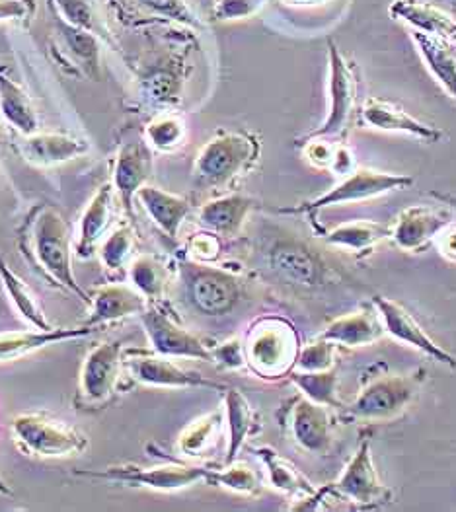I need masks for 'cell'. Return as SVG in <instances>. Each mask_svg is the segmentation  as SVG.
Returning <instances> with one entry per match:
<instances>
[{"mask_svg":"<svg viewBox=\"0 0 456 512\" xmlns=\"http://www.w3.org/2000/svg\"><path fill=\"white\" fill-rule=\"evenodd\" d=\"M262 143L254 133L219 131L199 148L193 162V185L199 191H225L254 170Z\"/></svg>","mask_w":456,"mask_h":512,"instance_id":"cell-3","label":"cell"},{"mask_svg":"<svg viewBox=\"0 0 456 512\" xmlns=\"http://www.w3.org/2000/svg\"><path fill=\"white\" fill-rule=\"evenodd\" d=\"M22 248L51 283L90 304V296L78 285L73 273L75 248L71 226L57 209L38 205L30 213L22 232Z\"/></svg>","mask_w":456,"mask_h":512,"instance_id":"cell-2","label":"cell"},{"mask_svg":"<svg viewBox=\"0 0 456 512\" xmlns=\"http://www.w3.org/2000/svg\"><path fill=\"white\" fill-rule=\"evenodd\" d=\"M267 2L269 0H217L213 8V18L221 22L246 20L266 8Z\"/></svg>","mask_w":456,"mask_h":512,"instance_id":"cell-45","label":"cell"},{"mask_svg":"<svg viewBox=\"0 0 456 512\" xmlns=\"http://www.w3.org/2000/svg\"><path fill=\"white\" fill-rule=\"evenodd\" d=\"M225 423L228 429V446L225 464L236 460L250 437L260 431V417L252 403L236 388H225Z\"/></svg>","mask_w":456,"mask_h":512,"instance_id":"cell-32","label":"cell"},{"mask_svg":"<svg viewBox=\"0 0 456 512\" xmlns=\"http://www.w3.org/2000/svg\"><path fill=\"white\" fill-rule=\"evenodd\" d=\"M289 382L312 402L326 405V407H340L342 403L338 400V368L318 370V372H303L293 370L289 376Z\"/></svg>","mask_w":456,"mask_h":512,"instance_id":"cell-38","label":"cell"},{"mask_svg":"<svg viewBox=\"0 0 456 512\" xmlns=\"http://www.w3.org/2000/svg\"><path fill=\"white\" fill-rule=\"evenodd\" d=\"M254 454L266 466L267 479H269V485L273 489H277L281 493H287V495H295L297 499H304V497L312 495L318 489L289 460L281 458L273 448L260 446V448L254 450Z\"/></svg>","mask_w":456,"mask_h":512,"instance_id":"cell-35","label":"cell"},{"mask_svg":"<svg viewBox=\"0 0 456 512\" xmlns=\"http://www.w3.org/2000/svg\"><path fill=\"white\" fill-rule=\"evenodd\" d=\"M431 2L456 18V0H431Z\"/></svg>","mask_w":456,"mask_h":512,"instance_id":"cell-54","label":"cell"},{"mask_svg":"<svg viewBox=\"0 0 456 512\" xmlns=\"http://www.w3.org/2000/svg\"><path fill=\"white\" fill-rule=\"evenodd\" d=\"M328 100L330 104L324 121L304 139L345 143L359 106V73L355 63L343 55L332 39H328Z\"/></svg>","mask_w":456,"mask_h":512,"instance_id":"cell-7","label":"cell"},{"mask_svg":"<svg viewBox=\"0 0 456 512\" xmlns=\"http://www.w3.org/2000/svg\"><path fill=\"white\" fill-rule=\"evenodd\" d=\"M211 468L205 466H188V464H162L152 468L139 466H115L106 470H80L76 477L102 479L110 483H123L127 487H143L152 491L172 493L191 487L199 481H207Z\"/></svg>","mask_w":456,"mask_h":512,"instance_id":"cell-13","label":"cell"},{"mask_svg":"<svg viewBox=\"0 0 456 512\" xmlns=\"http://www.w3.org/2000/svg\"><path fill=\"white\" fill-rule=\"evenodd\" d=\"M129 283L149 302H162L170 285V267L151 254L133 257L129 263Z\"/></svg>","mask_w":456,"mask_h":512,"instance_id":"cell-37","label":"cell"},{"mask_svg":"<svg viewBox=\"0 0 456 512\" xmlns=\"http://www.w3.org/2000/svg\"><path fill=\"white\" fill-rule=\"evenodd\" d=\"M0 495H12L10 485L4 481V477L0 476Z\"/></svg>","mask_w":456,"mask_h":512,"instance_id":"cell-55","label":"cell"},{"mask_svg":"<svg viewBox=\"0 0 456 512\" xmlns=\"http://www.w3.org/2000/svg\"><path fill=\"white\" fill-rule=\"evenodd\" d=\"M334 359H336V345L328 339L316 337L314 341H310V343L301 347L293 370H303V372L328 370V368L336 366L334 365Z\"/></svg>","mask_w":456,"mask_h":512,"instance_id":"cell-44","label":"cell"},{"mask_svg":"<svg viewBox=\"0 0 456 512\" xmlns=\"http://www.w3.org/2000/svg\"><path fill=\"white\" fill-rule=\"evenodd\" d=\"M149 300L131 285H104L90 294V314L82 326L98 330L100 326L139 316Z\"/></svg>","mask_w":456,"mask_h":512,"instance_id":"cell-24","label":"cell"},{"mask_svg":"<svg viewBox=\"0 0 456 512\" xmlns=\"http://www.w3.org/2000/svg\"><path fill=\"white\" fill-rule=\"evenodd\" d=\"M361 121L377 131H386V133H404L410 135L423 143H437L443 137V131H439L433 125H427L414 117L412 113L402 110L400 106L382 100V98H369L361 106Z\"/></svg>","mask_w":456,"mask_h":512,"instance_id":"cell-23","label":"cell"},{"mask_svg":"<svg viewBox=\"0 0 456 512\" xmlns=\"http://www.w3.org/2000/svg\"><path fill=\"white\" fill-rule=\"evenodd\" d=\"M384 333L377 308H363L334 320L318 337L332 341L336 347H363L377 343Z\"/></svg>","mask_w":456,"mask_h":512,"instance_id":"cell-29","label":"cell"},{"mask_svg":"<svg viewBox=\"0 0 456 512\" xmlns=\"http://www.w3.org/2000/svg\"><path fill=\"white\" fill-rule=\"evenodd\" d=\"M135 250V232L131 224H119L108 232L98 248V256L108 271H119L127 265Z\"/></svg>","mask_w":456,"mask_h":512,"instance_id":"cell-42","label":"cell"},{"mask_svg":"<svg viewBox=\"0 0 456 512\" xmlns=\"http://www.w3.org/2000/svg\"><path fill=\"white\" fill-rule=\"evenodd\" d=\"M125 339H115L94 347L80 366L78 400L84 409L102 407L112 400L123 370Z\"/></svg>","mask_w":456,"mask_h":512,"instance_id":"cell-14","label":"cell"},{"mask_svg":"<svg viewBox=\"0 0 456 512\" xmlns=\"http://www.w3.org/2000/svg\"><path fill=\"white\" fill-rule=\"evenodd\" d=\"M154 170L152 148L147 141H129L123 143L115 154L112 185L115 195L119 197L125 213L133 215V199L137 191L147 185Z\"/></svg>","mask_w":456,"mask_h":512,"instance_id":"cell-20","label":"cell"},{"mask_svg":"<svg viewBox=\"0 0 456 512\" xmlns=\"http://www.w3.org/2000/svg\"><path fill=\"white\" fill-rule=\"evenodd\" d=\"M139 320L156 355L213 363L211 347L191 331L182 328L178 320L162 306V302H149V306L139 314Z\"/></svg>","mask_w":456,"mask_h":512,"instance_id":"cell-12","label":"cell"},{"mask_svg":"<svg viewBox=\"0 0 456 512\" xmlns=\"http://www.w3.org/2000/svg\"><path fill=\"white\" fill-rule=\"evenodd\" d=\"M318 234L328 246L342 248L353 256H363L373 254V250L379 244L390 240L392 224H384L377 220H349L334 228L318 226Z\"/></svg>","mask_w":456,"mask_h":512,"instance_id":"cell-27","label":"cell"},{"mask_svg":"<svg viewBox=\"0 0 456 512\" xmlns=\"http://www.w3.org/2000/svg\"><path fill=\"white\" fill-rule=\"evenodd\" d=\"M330 487L334 497L347 499L359 509H380L392 501V491L380 481L375 470L369 437L361 440L342 476Z\"/></svg>","mask_w":456,"mask_h":512,"instance_id":"cell-15","label":"cell"},{"mask_svg":"<svg viewBox=\"0 0 456 512\" xmlns=\"http://www.w3.org/2000/svg\"><path fill=\"white\" fill-rule=\"evenodd\" d=\"M427 372L379 374L365 382L355 400L343 407V419L353 423H388L404 415L418 400Z\"/></svg>","mask_w":456,"mask_h":512,"instance_id":"cell-4","label":"cell"},{"mask_svg":"<svg viewBox=\"0 0 456 512\" xmlns=\"http://www.w3.org/2000/svg\"><path fill=\"white\" fill-rule=\"evenodd\" d=\"M390 16L408 24L412 30H418L429 36L456 37V18L435 6L433 2L419 0H394L390 4Z\"/></svg>","mask_w":456,"mask_h":512,"instance_id":"cell-31","label":"cell"},{"mask_svg":"<svg viewBox=\"0 0 456 512\" xmlns=\"http://www.w3.org/2000/svg\"><path fill=\"white\" fill-rule=\"evenodd\" d=\"M244 349L248 368L256 376L279 380L293 372L301 351V339L289 320L266 316L252 324Z\"/></svg>","mask_w":456,"mask_h":512,"instance_id":"cell-5","label":"cell"},{"mask_svg":"<svg viewBox=\"0 0 456 512\" xmlns=\"http://www.w3.org/2000/svg\"><path fill=\"white\" fill-rule=\"evenodd\" d=\"M258 257L269 279L301 293L322 291L340 277V269L314 244L285 230L264 236Z\"/></svg>","mask_w":456,"mask_h":512,"instance_id":"cell-1","label":"cell"},{"mask_svg":"<svg viewBox=\"0 0 456 512\" xmlns=\"http://www.w3.org/2000/svg\"><path fill=\"white\" fill-rule=\"evenodd\" d=\"M373 306L377 308L382 326L392 339L418 349L435 363H441L451 370H456L455 355H451L447 349L437 345L431 339V335L419 326L418 320L400 302L377 294V296H373Z\"/></svg>","mask_w":456,"mask_h":512,"instance_id":"cell-18","label":"cell"},{"mask_svg":"<svg viewBox=\"0 0 456 512\" xmlns=\"http://www.w3.org/2000/svg\"><path fill=\"white\" fill-rule=\"evenodd\" d=\"M12 437L34 458H71L86 450L88 439L73 427L41 413H22L12 421Z\"/></svg>","mask_w":456,"mask_h":512,"instance_id":"cell-10","label":"cell"},{"mask_svg":"<svg viewBox=\"0 0 456 512\" xmlns=\"http://www.w3.org/2000/svg\"><path fill=\"white\" fill-rule=\"evenodd\" d=\"M287 435L310 456H328L334 448V423L326 405L312 402L303 394L283 403L277 413Z\"/></svg>","mask_w":456,"mask_h":512,"instance_id":"cell-11","label":"cell"},{"mask_svg":"<svg viewBox=\"0 0 456 512\" xmlns=\"http://www.w3.org/2000/svg\"><path fill=\"white\" fill-rule=\"evenodd\" d=\"M16 150L28 164L36 168H53L86 154L90 145L67 133H51L39 129L32 135L16 133Z\"/></svg>","mask_w":456,"mask_h":512,"instance_id":"cell-21","label":"cell"},{"mask_svg":"<svg viewBox=\"0 0 456 512\" xmlns=\"http://www.w3.org/2000/svg\"><path fill=\"white\" fill-rule=\"evenodd\" d=\"M114 197V185L104 183L88 201L78 224V240L75 242V256L78 259H90L94 256L104 238L108 236L112 226Z\"/></svg>","mask_w":456,"mask_h":512,"instance_id":"cell-25","label":"cell"},{"mask_svg":"<svg viewBox=\"0 0 456 512\" xmlns=\"http://www.w3.org/2000/svg\"><path fill=\"white\" fill-rule=\"evenodd\" d=\"M410 36L418 47L427 71L456 102V49L451 45V39L429 36L418 30H410Z\"/></svg>","mask_w":456,"mask_h":512,"instance_id":"cell-34","label":"cell"},{"mask_svg":"<svg viewBox=\"0 0 456 512\" xmlns=\"http://www.w3.org/2000/svg\"><path fill=\"white\" fill-rule=\"evenodd\" d=\"M0 281L2 287L12 300L16 312L34 328V330H51L53 326L43 314V308L39 306L36 294L30 291V287L24 283V279L10 269V265L0 256Z\"/></svg>","mask_w":456,"mask_h":512,"instance_id":"cell-36","label":"cell"},{"mask_svg":"<svg viewBox=\"0 0 456 512\" xmlns=\"http://www.w3.org/2000/svg\"><path fill=\"white\" fill-rule=\"evenodd\" d=\"M414 185V178L404 174H388V172H377L369 168H357L353 174L345 176L342 182L324 195L306 201L295 207H281L277 213L281 215H306V217H318L324 209L336 207V205H351L369 201L380 195H386L390 191H402Z\"/></svg>","mask_w":456,"mask_h":512,"instance_id":"cell-9","label":"cell"},{"mask_svg":"<svg viewBox=\"0 0 456 512\" xmlns=\"http://www.w3.org/2000/svg\"><path fill=\"white\" fill-rule=\"evenodd\" d=\"M125 16L143 22L176 24L193 32L203 30V22L186 0H114Z\"/></svg>","mask_w":456,"mask_h":512,"instance_id":"cell-30","label":"cell"},{"mask_svg":"<svg viewBox=\"0 0 456 512\" xmlns=\"http://www.w3.org/2000/svg\"><path fill=\"white\" fill-rule=\"evenodd\" d=\"M207 483L215 485V487H223L232 493L250 495V497L260 495L262 487H264L258 472H254L248 464L236 462V460L225 464V468H221V470H209Z\"/></svg>","mask_w":456,"mask_h":512,"instance_id":"cell-41","label":"cell"},{"mask_svg":"<svg viewBox=\"0 0 456 512\" xmlns=\"http://www.w3.org/2000/svg\"><path fill=\"white\" fill-rule=\"evenodd\" d=\"M435 244H437V248H439V252H441V256L447 257V259H451V261H456V222H449L441 232H439V236L435 238Z\"/></svg>","mask_w":456,"mask_h":512,"instance_id":"cell-51","label":"cell"},{"mask_svg":"<svg viewBox=\"0 0 456 512\" xmlns=\"http://www.w3.org/2000/svg\"><path fill=\"white\" fill-rule=\"evenodd\" d=\"M178 267L184 294L191 308L201 316H227L244 298L246 285L232 269L213 267L209 263L193 261L190 257H182Z\"/></svg>","mask_w":456,"mask_h":512,"instance_id":"cell-6","label":"cell"},{"mask_svg":"<svg viewBox=\"0 0 456 512\" xmlns=\"http://www.w3.org/2000/svg\"><path fill=\"white\" fill-rule=\"evenodd\" d=\"M455 219V209L447 205H414L404 209L392 224L390 240L406 254L427 250L439 232Z\"/></svg>","mask_w":456,"mask_h":512,"instance_id":"cell-17","label":"cell"},{"mask_svg":"<svg viewBox=\"0 0 456 512\" xmlns=\"http://www.w3.org/2000/svg\"><path fill=\"white\" fill-rule=\"evenodd\" d=\"M38 12L36 0H0V22L28 24Z\"/></svg>","mask_w":456,"mask_h":512,"instance_id":"cell-49","label":"cell"},{"mask_svg":"<svg viewBox=\"0 0 456 512\" xmlns=\"http://www.w3.org/2000/svg\"><path fill=\"white\" fill-rule=\"evenodd\" d=\"M357 170V166H355V158H353V152H351V148L347 147L345 143H340L338 145V150H336V156H334V162H332V168H330V172H334L336 176H349V174H353Z\"/></svg>","mask_w":456,"mask_h":512,"instance_id":"cell-50","label":"cell"},{"mask_svg":"<svg viewBox=\"0 0 456 512\" xmlns=\"http://www.w3.org/2000/svg\"><path fill=\"white\" fill-rule=\"evenodd\" d=\"M94 328H51V330L22 331V333H0V363L24 359L43 347L82 339L94 333Z\"/></svg>","mask_w":456,"mask_h":512,"instance_id":"cell-28","label":"cell"},{"mask_svg":"<svg viewBox=\"0 0 456 512\" xmlns=\"http://www.w3.org/2000/svg\"><path fill=\"white\" fill-rule=\"evenodd\" d=\"M258 207V201L250 195L227 193L203 203L197 211V222L203 230L221 238H236Z\"/></svg>","mask_w":456,"mask_h":512,"instance_id":"cell-22","label":"cell"},{"mask_svg":"<svg viewBox=\"0 0 456 512\" xmlns=\"http://www.w3.org/2000/svg\"><path fill=\"white\" fill-rule=\"evenodd\" d=\"M281 2H285V4H289V6L308 8V6H322V4H326V2H330V0H281Z\"/></svg>","mask_w":456,"mask_h":512,"instance_id":"cell-53","label":"cell"},{"mask_svg":"<svg viewBox=\"0 0 456 512\" xmlns=\"http://www.w3.org/2000/svg\"><path fill=\"white\" fill-rule=\"evenodd\" d=\"M433 199H437L441 205H447V207H451V209H455L456 211V193L453 195H447V193H439V191H431L429 193Z\"/></svg>","mask_w":456,"mask_h":512,"instance_id":"cell-52","label":"cell"},{"mask_svg":"<svg viewBox=\"0 0 456 512\" xmlns=\"http://www.w3.org/2000/svg\"><path fill=\"white\" fill-rule=\"evenodd\" d=\"M143 139L156 152H176L186 145L188 127L180 115L172 111H158L147 123Z\"/></svg>","mask_w":456,"mask_h":512,"instance_id":"cell-39","label":"cell"},{"mask_svg":"<svg viewBox=\"0 0 456 512\" xmlns=\"http://www.w3.org/2000/svg\"><path fill=\"white\" fill-rule=\"evenodd\" d=\"M211 355H213V363H217L227 370L248 368L244 341L240 337H232V339H227V341L211 347Z\"/></svg>","mask_w":456,"mask_h":512,"instance_id":"cell-47","label":"cell"},{"mask_svg":"<svg viewBox=\"0 0 456 512\" xmlns=\"http://www.w3.org/2000/svg\"><path fill=\"white\" fill-rule=\"evenodd\" d=\"M51 2L57 8V14L63 22L104 39L110 37L108 36L110 32H106V26L100 14L96 12V6L90 0H51Z\"/></svg>","mask_w":456,"mask_h":512,"instance_id":"cell-43","label":"cell"},{"mask_svg":"<svg viewBox=\"0 0 456 512\" xmlns=\"http://www.w3.org/2000/svg\"><path fill=\"white\" fill-rule=\"evenodd\" d=\"M223 423H225L223 411H213V413L193 421L178 439V452L186 458L203 456L213 446L215 439L219 437Z\"/></svg>","mask_w":456,"mask_h":512,"instance_id":"cell-40","label":"cell"},{"mask_svg":"<svg viewBox=\"0 0 456 512\" xmlns=\"http://www.w3.org/2000/svg\"><path fill=\"white\" fill-rule=\"evenodd\" d=\"M303 145L304 160L318 170H330L338 145L336 141H328V139H304L301 141Z\"/></svg>","mask_w":456,"mask_h":512,"instance_id":"cell-48","label":"cell"},{"mask_svg":"<svg viewBox=\"0 0 456 512\" xmlns=\"http://www.w3.org/2000/svg\"><path fill=\"white\" fill-rule=\"evenodd\" d=\"M186 257H190L193 261L199 263H213L221 256L223 244H221V236L213 234V232H199L195 236H191L186 244Z\"/></svg>","mask_w":456,"mask_h":512,"instance_id":"cell-46","label":"cell"},{"mask_svg":"<svg viewBox=\"0 0 456 512\" xmlns=\"http://www.w3.org/2000/svg\"><path fill=\"white\" fill-rule=\"evenodd\" d=\"M51 49L63 67H71L73 73L90 80H102V43L96 34L75 28L59 18Z\"/></svg>","mask_w":456,"mask_h":512,"instance_id":"cell-19","label":"cell"},{"mask_svg":"<svg viewBox=\"0 0 456 512\" xmlns=\"http://www.w3.org/2000/svg\"><path fill=\"white\" fill-rule=\"evenodd\" d=\"M123 370H127V374L135 382L151 388H174V390H180V388L225 390L227 388L223 382H215L199 372L186 370L176 365L174 361H170L168 357L152 355L137 349H129L123 353Z\"/></svg>","mask_w":456,"mask_h":512,"instance_id":"cell-16","label":"cell"},{"mask_svg":"<svg viewBox=\"0 0 456 512\" xmlns=\"http://www.w3.org/2000/svg\"><path fill=\"white\" fill-rule=\"evenodd\" d=\"M135 199L141 203V207L156 224V228L170 240L178 238L184 220L188 219L193 211V205L188 197L168 193L149 183L137 191Z\"/></svg>","mask_w":456,"mask_h":512,"instance_id":"cell-26","label":"cell"},{"mask_svg":"<svg viewBox=\"0 0 456 512\" xmlns=\"http://www.w3.org/2000/svg\"><path fill=\"white\" fill-rule=\"evenodd\" d=\"M0 115L18 135H32L39 131L38 110L24 90L6 67H0Z\"/></svg>","mask_w":456,"mask_h":512,"instance_id":"cell-33","label":"cell"},{"mask_svg":"<svg viewBox=\"0 0 456 512\" xmlns=\"http://www.w3.org/2000/svg\"><path fill=\"white\" fill-rule=\"evenodd\" d=\"M190 45L166 47L141 63L137 73L139 96L145 106L158 111L176 108L190 76ZM156 111V113H158Z\"/></svg>","mask_w":456,"mask_h":512,"instance_id":"cell-8","label":"cell"}]
</instances>
